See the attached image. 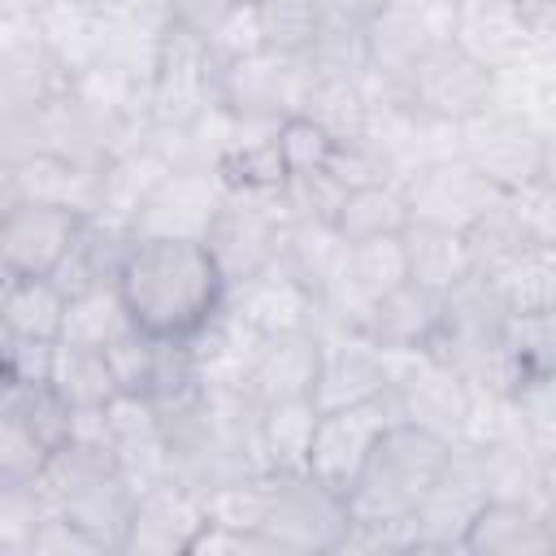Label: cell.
I'll return each instance as SVG.
<instances>
[{
    "mask_svg": "<svg viewBox=\"0 0 556 556\" xmlns=\"http://www.w3.org/2000/svg\"><path fill=\"white\" fill-rule=\"evenodd\" d=\"M117 291L139 330L161 339H191L226 304V274L208 243L135 239Z\"/></svg>",
    "mask_w": 556,
    "mask_h": 556,
    "instance_id": "1",
    "label": "cell"
},
{
    "mask_svg": "<svg viewBox=\"0 0 556 556\" xmlns=\"http://www.w3.org/2000/svg\"><path fill=\"white\" fill-rule=\"evenodd\" d=\"M452 443L413 421H391L348 491V513L361 526H413V513L439 482Z\"/></svg>",
    "mask_w": 556,
    "mask_h": 556,
    "instance_id": "2",
    "label": "cell"
},
{
    "mask_svg": "<svg viewBox=\"0 0 556 556\" xmlns=\"http://www.w3.org/2000/svg\"><path fill=\"white\" fill-rule=\"evenodd\" d=\"M352 513L348 500L313 478L308 469H265L261 478V530L278 547V556H317L339 552L348 539Z\"/></svg>",
    "mask_w": 556,
    "mask_h": 556,
    "instance_id": "3",
    "label": "cell"
},
{
    "mask_svg": "<svg viewBox=\"0 0 556 556\" xmlns=\"http://www.w3.org/2000/svg\"><path fill=\"white\" fill-rule=\"evenodd\" d=\"M456 0H391L365 22V87L374 100H400L413 65L452 39Z\"/></svg>",
    "mask_w": 556,
    "mask_h": 556,
    "instance_id": "4",
    "label": "cell"
},
{
    "mask_svg": "<svg viewBox=\"0 0 556 556\" xmlns=\"http://www.w3.org/2000/svg\"><path fill=\"white\" fill-rule=\"evenodd\" d=\"M387 404L395 421H413L421 430L460 443L473 417V387L430 348L421 352H387Z\"/></svg>",
    "mask_w": 556,
    "mask_h": 556,
    "instance_id": "5",
    "label": "cell"
},
{
    "mask_svg": "<svg viewBox=\"0 0 556 556\" xmlns=\"http://www.w3.org/2000/svg\"><path fill=\"white\" fill-rule=\"evenodd\" d=\"M291 226L282 187H230L226 182V200L222 213L208 230V252L217 256L226 287L269 269L282 252V235Z\"/></svg>",
    "mask_w": 556,
    "mask_h": 556,
    "instance_id": "6",
    "label": "cell"
},
{
    "mask_svg": "<svg viewBox=\"0 0 556 556\" xmlns=\"http://www.w3.org/2000/svg\"><path fill=\"white\" fill-rule=\"evenodd\" d=\"M495 96H500V70L482 65L456 39H443L413 65L400 100L413 104L430 122L465 126L469 117L486 113L495 104Z\"/></svg>",
    "mask_w": 556,
    "mask_h": 556,
    "instance_id": "7",
    "label": "cell"
},
{
    "mask_svg": "<svg viewBox=\"0 0 556 556\" xmlns=\"http://www.w3.org/2000/svg\"><path fill=\"white\" fill-rule=\"evenodd\" d=\"M400 187H404L413 222L460 230V235H469L473 226H482L491 213L508 204V191H500L486 174H478L460 152L417 165Z\"/></svg>",
    "mask_w": 556,
    "mask_h": 556,
    "instance_id": "8",
    "label": "cell"
},
{
    "mask_svg": "<svg viewBox=\"0 0 556 556\" xmlns=\"http://www.w3.org/2000/svg\"><path fill=\"white\" fill-rule=\"evenodd\" d=\"M456 148L478 174H486L508 195L543 178V130L500 100L456 126Z\"/></svg>",
    "mask_w": 556,
    "mask_h": 556,
    "instance_id": "9",
    "label": "cell"
},
{
    "mask_svg": "<svg viewBox=\"0 0 556 556\" xmlns=\"http://www.w3.org/2000/svg\"><path fill=\"white\" fill-rule=\"evenodd\" d=\"M0 208V278H52L87 226V213L65 204L13 200Z\"/></svg>",
    "mask_w": 556,
    "mask_h": 556,
    "instance_id": "10",
    "label": "cell"
},
{
    "mask_svg": "<svg viewBox=\"0 0 556 556\" xmlns=\"http://www.w3.org/2000/svg\"><path fill=\"white\" fill-rule=\"evenodd\" d=\"M308 87H313V65L304 56H282L269 48L217 65V104H226L235 117L282 122L304 109Z\"/></svg>",
    "mask_w": 556,
    "mask_h": 556,
    "instance_id": "11",
    "label": "cell"
},
{
    "mask_svg": "<svg viewBox=\"0 0 556 556\" xmlns=\"http://www.w3.org/2000/svg\"><path fill=\"white\" fill-rule=\"evenodd\" d=\"M226 178L222 169H165L143 195L130 235L135 239H191L208 243V230L222 213Z\"/></svg>",
    "mask_w": 556,
    "mask_h": 556,
    "instance_id": "12",
    "label": "cell"
},
{
    "mask_svg": "<svg viewBox=\"0 0 556 556\" xmlns=\"http://www.w3.org/2000/svg\"><path fill=\"white\" fill-rule=\"evenodd\" d=\"M491 500L486 469L473 443H452V456L413 513V552H460L469 521Z\"/></svg>",
    "mask_w": 556,
    "mask_h": 556,
    "instance_id": "13",
    "label": "cell"
},
{
    "mask_svg": "<svg viewBox=\"0 0 556 556\" xmlns=\"http://www.w3.org/2000/svg\"><path fill=\"white\" fill-rule=\"evenodd\" d=\"M70 87L74 74L43 43L39 17H0V113H35Z\"/></svg>",
    "mask_w": 556,
    "mask_h": 556,
    "instance_id": "14",
    "label": "cell"
},
{
    "mask_svg": "<svg viewBox=\"0 0 556 556\" xmlns=\"http://www.w3.org/2000/svg\"><path fill=\"white\" fill-rule=\"evenodd\" d=\"M208 104H217V65L200 35L169 26L152 87H148V122L178 126L200 117Z\"/></svg>",
    "mask_w": 556,
    "mask_h": 556,
    "instance_id": "15",
    "label": "cell"
},
{
    "mask_svg": "<svg viewBox=\"0 0 556 556\" xmlns=\"http://www.w3.org/2000/svg\"><path fill=\"white\" fill-rule=\"evenodd\" d=\"M391 421H395V413H391L387 395L365 400V404H348V408H321L317 430H313V447H308V473L348 500L356 473L365 469L374 443L382 439V430Z\"/></svg>",
    "mask_w": 556,
    "mask_h": 556,
    "instance_id": "16",
    "label": "cell"
},
{
    "mask_svg": "<svg viewBox=\"0 0 556 556\" xmlns=\"http://www.w3.org/2000/svg\"><path fill=\"white\" fill-rule=\"evenodd\" d=\"M400 282H408V261H404V239L387 235V239H365V243H348L326 295H321V317L339 321V326H361V317Z\"/></svg>",
    "mask_w": 556,
    "mask_h": 556,
    "instance_id": "17",
    "label": "cell"
},
{
    "mask_svg": "<svg viewBox=\"0 0 556 556\" xmlns=\"http://www.w3.org/2000/svg\"><path fill=\"white\" fill-rule=\"evenodd\" d=\"M204 521H208L204 495H195L174 478L152 482L135 491L122 556H191V543L204 530Z\"/></svg>",
    "mask_w": 556,
    "mask_h": 556,
    "instance_id": "18",
    "label": "cell"
},
{
    "mask_svg": "<svg viewBox=\"0 0 556 556\" xmlns=\"http://www.w3.org/2000/svg\"><path fill=\"white\" fill-rule=\"evenodd\" d=\"M321 334V374H317V408H348L387 395V352L369 343L361 330L317 317Z\"/></svg>",
    "mask_w": 556,
    "mask_h": 556,
    "instance_id": "19",
    "label": "cell"
},
{
    "mask_svg": "<svg viewBox=\"0 0 556 556\" xmlns=\"http://www.w3.org/2000/svg\"><path fill=\"white\" fill-rule=\"evenodd\" d=\"M226 304L243 321H252L265 339L269 334H291V330H317V317H321L317 295L300 278H291L278 261L269 269L226 287Z\"/></svg>",
    "mask_w": 556,
    "mask_h": 556,
    "instance_id": "20",
    "label": "cell"
},
{
    "mask_svg": "<svg viewBox=\"0 0 556 556\" xmlns=\"http://www.w3.org/2000/svg\"><path fill=\"white\" fill-rule=\"evenodd\" d=\"M443 317H447V295L408 278L395 291H387L361 317L356 330L369 343H378L382 352H421V348H434V339L443 330Z\"/></svg>",
    "mask_w": 556,
    "mask_h": 556,
    "instance_id": "21",
    "label": "cell"
},
{
    "mask_svg": "<svg viewBox=\"0 0 556 556\" xmlns=\"http://www.w3.org/2000/svg\"><path fill=\"white\" fill-rule=\"evenodd\" d=\"M452 39L482 65L504 70L534 48V22L526 0H456Z\"/></svg>",
    "mask_w": 556,
    "mask_h": 556,
    "instance_id": "22",
    "label": "cell"
},
{
    "mask_svg": "<svg viewBox=\"0 0 556 556\" xmlns=\"http://www.w3.org/2000/svg\"><path fill=\"white\" fill-rule=\"evenodd\" d=\"M100 174L104 169H87L65 156L35 152L13 165H0V204L43 200V204H65V208H78L91 217L100 204Z\"/></svg>",
    "mask_w": 556,
    "mask_h": 556,
    "instance_id": "23",
    "label": "cell"
},
{
    "mask_svg": "<svg viewBox=\"0 0 556 556\" xmlns=\"http://www.w3.org/2000/svg\"><path fill=\"white\" fill-rule=\"evenodd\" d=\"M317 374H321V334L317 330L269 334L256 352L252 374H248V395L256 404L313 400Z\"/></svg>",
    "mask_w": 556,
    "mask_h": 556,
    "instance_id": "24",
    "label": "cell"
},
{
    "mask_svg": "<svg viewBox=\"0 0 556 556\" xmlns=\"http://www.w3.org/2000/svg\"><path fill=\"white\" fill-rule=\"evenodd\" d=\"M261 343L265 334L252 321H243L230 304H222L217 317L200 334H191L204 391H248V374L256 365Z\"/></svg>",
    "mask_w": 556,
    "mask_h": 556,
    "instance_id": "25",
    "label": "cell"
},
{
    "mask_svg": "<svg viewBox=\"0 0 556 556\" xmlns=\"http://www.w3.org/2000/svg\"><path fill=\"white\" fill-rule=\"evenodd\" d=\"M478 278H486L508 317L556 313V248L547 243H521Z\"/></svg>",
    "mask_w": 556,
    "mask_h": 556,
    "instance_id": "26",
    "label": "cell"
},
{
    "mask_svg": "<svg viewBox=\"0 0 556 556\" xmlns=\"http://www.w3.org/2000/svg\"><path fill=\"white\" fill-rule=\"evenodd\" d=\"M460 552L473 556H556L547 513L513 504V500H486L478 517L465 530Z\"/></svg>",
    "mask_w": 556,
    "mask_h": 556,
    "instance_id": "27",
    "label": "cell"
},
{
    "mask_svg": "<svg viewBox=\"0 0 556 556\" xmlns=\"http://www.w3.org/2000/svg\"><path fill=\"white\" fill-rule=\"evenodd\" d=\"M130 248H135V235L126 226L87 217L78 243L70 248V256L61 261V269L52 278L65 287V295H78V291H91V287H117Z\"/></svg>",
    "mask_w": 556,
    "mask_h": 556,
    "instance_id": "28",
    "label": "cell"
},
{
    "mask_svg": "<svg viewBox=\"0 0 556 556\" xmlns=\"http://www.w3.org/2000/svg\"><path fill=\"white\" fill-rule=\"evenodd\" d=\"M404 239V261H408V278L430 287V291H456L465 278H473V252L469 239L460 230H443V226H426V222H408Z\"/></svg>",
    "mask_w": 556,
    "mask_h": 556,
    "instance_id": "29",
    "label": "cell"
},
{
    "mask_svg": "<svg viewBox=\"0 0 556 556\" xmlns=\"http://www.w3.org/2000/svg\"><path fill=\"white\" fill-rule=\"evenodd\" d=\"M70 295L56 278H0V334L61 339Z\"/></svg>",
    "mask_w": 556,
    "mask_h": 556,
    "instance_id": "30",
    "label": "cell"
},
{
    "mask_svg": "<svg viewBox=\"0 0 556 556\" xmlns=\"http://www.w3.org/2000/svg\"><path fill=\"white\" fill-rule=\"evenodd\" d=\"M317 400H278V404H261L256 417V447H261V465L265 469H308V447H313V430H317Z\"/></svg>",
    "mask_w": 556,
    "mask_h": 556,
    "instance_id": "31",
    "label": "cell"
},
{
    "mask_svg": "<svg viewBox=\"0 0 556 556\" xmlns=\"http://www.w3.org/2000/svg\"><path fill=\"white\" fill-rule=\"evenodd\" d=\"M408 200L400 182H369V187H348L334 230L343 243H365V239H387L408 230Z\"/></svg>",
    "mask_w": 556,
    "mask_h": 556,
    "instance_id": "32",
    "label": "cell"
},
{
    "mask_svg": "<svg viewBox=\"0 0 556 556\" xmlns=\"http://www.w3.org/2000/svg\"><path fill=\"white\" fill-rule=\"evenodd\" d=\"M52 391L74 408H109L113 395H122L117 374L109 365V352L100 348H83V343H56V361H52Z\"/></svg>",
    "mask_w": 556,
    "mask_h": 556,
    "instance_id": "33",
    "label": "cell"
},
{
    "mask_svg": "<svg viewBox=\"0 0 556 556\" xmlns=\"http://www.w3.org/2000/svg\"><path fill=\"white\" fill-rule=\"evenodd\" d=\"M495 100L530 117L543 135L556 130V48H530L521 61L504 65Z\"/></svg>",
    "mask_w": 556,
    "mask_h": 556,
    "instance_id": "34",
    "label": "cell"
},
{
    "mask_svg": "<svg viewBox=\"0 0 556 556\" xmlns=\"http://www.w3.org/2000/svg\"><path fill=\"white\" fill-rule=\"evenodd\" d=\"M343 252H348V243L339 239V230H334L330 222H295V217H291V226H287V235H282L278 265H282L291 278H300V282L317 295V304H321V295H326V287H330V278H334V269H339V261H343Z\"/></svg>",
    "mask_w": 556,
    "mask_h": 556,
    "instance_id": "35",
    "label": "cell"
},
{
    "mask_svg": "<svg viewBox=\"0 0 556 556\" xmlns=\"http://www.w3.org/2000/svg\"><path fill=\"white\" fill-rule=\"evenodd\" d=\"M39 30H43V43L52 48V56L78 78L87 74L96 61H100V9L91 4H74V0H56L39 13Z\"/></svg>",
    "mask_w": 556,
    "mask_h": 556,
    "instance_id": "36",
    "label": "cell"
},
{
    "mask_svg": "<svg viewBox=\"0 0 556 556\" xmlns=\"http://www.w3.org/2000/svg\"><path fill=\"white\" fill-rule=\"evenodd\" d=\"M374 96L365 87V78H348V74H313V87L304 96V117H313L317 126H326L334 139H356L365 135Z\"/></svg>",
    "mask_w": 556,
    "mask_h": 556,
    "instance_id": "37",
    "label": "cell"
},
{
    "mask_svg": "<svg viewBox=\"0 0 556 556\" xmlns=\"http://www.w3.org/2000/svg\"><path fill=\"white\" fill-rule=\"evenodd\" d=\"M130 330H135V317H130V308H126V300H122L117 287H91V291L70 295L65 330H61L65 343H83V348L109 352Z\"/></svg>",
    "mask_w": 556,
    "mask_h": 556,
    "instance_id": "38",
    "label": "cell"
},
{
    "mask_svg": "<svg viewBox=\"0 0 556 556\" xmlns=\"http://www.w3.org/2000/svg\"><path fill=\"white\" fill-rule=\"evenodd\" d=\"M0 413L22 421L52 452L74 434V408L52 391V382H0Z\"/></svg>",
    "mask_w": 556,
    "mask_h": 556,
    "instance_id": "39",
    "label": "cell"
},
{
    "mask_svg": "<svg viewBox=\"0 0 556 556\" xmlns=\"http://www.w3.org/2000/svg\"><path fill=\"white\" fill-rule=\"evenodd\" d=\"M256 17L269 52L308 56L321 30L330 26V4L326 0H256Z\"/></svg>",
    "mask_w": 556,
    "mask_h": 556,
    "instance_id": "40",
    "label": "cell"
},
{
    "mask_svg": "<svg viewBox=\"0 0 556 556\" xmlns=\"http://www.w3.org/2000/svg\"><path fill=\"white\" fill-rule=\"evenodd\" d=\"M517 430L556 460V369H526L508 395Z\"/></svg>",
    "mask_w": 556,
    "mask_h": 556,
    "instance_id": "41",
    "label": "cell"
},
{
    "mask_svg": "<svg viewBox=\"0 0 556 556\" xmlns=\"http://www.w3.org/2000/svg\"><path fill=\"white\" fill-rule=\"evenodd\" d=\"M52 513L56 508L39 482L0 486V556H30L35 534Z\"/></svg>",
    "mask_w": 556,
    "mask_h": 556,
    "instance_id": "42",
    "label": "cell"
},
{
    "mask_svg": "<svg viewBox=\"0 0 556 556\" xmlns=\"http://www.w3.org/2000/svg\"><path fill=\"white\" fill-rule=\"evenodd\" d=\"M334 148H339V139L326 126H317L313 117H304V113H291L278 126V152H282L287 178H304V174L330 169Z\"/></svg>",
    "mask_w": 556,
    "mask_h": 556,
    "instance_id": "43",
    "label": "cell"
},
{
    "mask_svg": "<svg viewBox=\"0 0 556 556\" xmlns=\"http://www.w3.org/2000/svg\"><path fill=\"white\" fill-rule=\"evenodd\" d=\"M48 460H52V447L39 434H30L22 421L0 413V486L39 482Z\"/></svg>",
    "mask_w": 556,
    "mask_h": 556,
    "instance_id": "44",
    "label": "cell"
},
{
    "mask_svg": "<svg viewBox=\"0 0 556 556\" xmlns=\"http://www.w3.org/2000/svg\"><path fill=\"white\" fill-rule=\"evenodd\" d=\"M161 343H165L161 334H148V330L135 326L126 339H117L109 348V365H113L122 391L152 400V382H156V365H161Z\"/></svg>",
    "mask_w": 556,
    "mask_h": 556,
    "instance_id": "45",
    "label": "cell"
},
{
    "mask_svg": "<svg viewBox=\"0 0 556 556\" xmlns=\"http://www.w3.org/2000/svg\"><path fill=\"white\" fill-rule=\"evenodd\" d=\"M204 48H208L213 65H230V61H239V56L265 52V35H261L256 0H248L243 9H235L230 17H222V22L204 35Z\"/></svg>",
    "mask_w": 556,
    "mask_h": 556,
    "instance_id": "46",
    "label": "cell"
},
{
    "mask_svg": "<svg viewBox=\"0 0 556 556\" xmlns=\"http://www.w3.org/2000/svg\"><path fill=\"white\" fill-rule=\"evenodd\" d=\"M61 339H17L0 334V382H52Z\"/></svg>",
    "mask_w": 556,
    "mask_h": 556,
    "instance_id": "47",
    "label": "cell"
},
{
    "mask_svg": "<svg viewBox=\"0 0 556 556\" xmlns=\"http://www.w3.org/2000/svg\"><path fill=\"white\" fill-rule=\"evenodd\" d=\"M191 556H278V547L256 526H230V521L208 517L191 543Z\"/></svg>",
    "mask_w": 556,
    "mask_h": 556,
    "instance_id": "48",
    "label": "cell"
},
{
    "mask_svg": "<svg viewBox=\"0 0 556 556\" xmlns=\"http://www.w3.org/2000/svg\"><path fill=\"white\" fill-rule=\"evenodd\" d=\"M508 204H513V217L521 222V230H526L530 243L556 248V187H552L547 178H539V182L513 191Z\"/></svg>",
    "mask_w": 556,
    "mask_h": 556,
    "instance_id": "49",
    "label": "cell"
},
{
    "mask_svg": "<svg viewBox=\"0 0 556 556\" xmlns=\"http://www.w3.org/2000/svg\"><path fill=\"white\" fill-rule=\"evenodd\" d=\"M508 334H513V352L526 369H556V313L513 317Z\"/></svg>",
    "mask_w": 556,
    "mask_h": 556,
    "instance_id": "50",
    "label": "cell"
},
{
    "mask_svg": "<svg viewBox=\"0 0 556 556\" xmlns=\"http://www.w3.org/2000/svg\"><path fill=\"white\" fill-rule=\"evenodd\" d=\"M30 556H104V547H100L91 534H83L70 517L52 513V517L39 526Z\"/></svg>",
    "mask_w": 556,
    "mask_h": 556,
    "instance_id": "51",
    "label": "cell"
},
{
    "mask_svg": "<svg viewBox=\"0 0 556 556\" xmlns=\"http://www.w3.org/2000/svg\"><path fill=\"white\" fill-rule=\"evenodd\" d=\"M169 4V17H174V26H182V30H191V35H208L222 17H230L235 9H243L248 0H165Z\"/></svg>",
    "mask_w": 556,
    "mask_h": 556,
    "instance_id": "52",
    "label": "cell"
},
{
    "mask_svg": "<svg viewBox=\"0 0 556 556\" xmlns=\"http://www.w3.org/2000/svg\"><path fill=\"white\" fill-rule=\"evenodd\" d=\"M330 4V13H339V17H348V22H369L374 13H382L391 0H326Z\"/></svg>",
    "mask_w": 556,
    "mask_h": 556,
    "instance_id": "53",
    "label": "cell"
},
{
    "mask_svg": "<svg viewBox=\"0 0 556 556\" xmlns=\"http://www.w3.org/2000/svg\"><path fill=\"white\" fill-rule=\"evenodd\" d=\"M56 0H0V17H39Z\"/></svg>",
    "mask_w": 556,
    "mask_h": 556,
    "instance_id": "54",
    "label": "cell"
},
{
    "mask_svg": "<svg viewBox=\"0 0 556 556\" xmlns=\"http://www.w3.org/2000/svg\"><path fill=\"white\" fill-rule=\"evenodd\" d=\"M543 178L556 187V130L543 135Z\"/></svg>",
    "mask_w": 556,
    "mask_h": 556,
    "instance_id": "55",
    "label": "cell"
},
{
    "mask_svg": "<svg viewBox=\"0 0 556 556\" xmlns=\"http://www.w3.org/2000/svg\"><path fill=\"white\" fill-rule=\"evenodd\" d=\"M547 530H552V552H556V508L547 513Z\"/></svg>",
    "mask_w": 556,
    "mask_h": 556,
    "instance_id": "56",
    "label": "cell"
},
{
    "mask_svg": "<svg viewBox=\"0 0 556 556\" xmlns=\"http://www.w3.org/2000/svg\"><path fill=\"white\" fill-rule=\"evenodd\" d=\"M74 4H91V9H104V4H113V0H74Z\"/></svg>",
    "mask_w": 556,
    "mask_h": 556,
    "instance_id": "57",
    "label": "cell"
}]
</instances>
